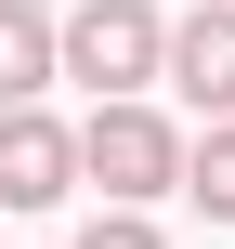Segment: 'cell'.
<instances>
[{
    "mask_svg": "<svg viewBox=\"0 0 235 249\" xmlns=\"http://www.w3.org/2000/svg\"><path fill=\"white\" fill-rule=\"evenodd\" d=\"M183 118L170 105H92L78 118V184H105V210H144L157 223V197H183Z\"/></svg>",
    "mask_w": 235,
    "mask_h": 249,
    "instance_id": "obj_1",
    "label": "cell"
},
{
    "mask_svg": "<svg viewBox=\"0 0 235 249\" xmlns=\"http://www.w3.org/2000/svg\"><path fill=\"white\" fill-rule=\"evenodd\" d=\"M52 39H65V79H78L92 105H144V92L170 79V13H157V0H78Z\"/></svg>",
    "mask_w": 235,
    "mask_h": 249,
    "instance_id": "obj_2",
    "label": "cell"
},
{
    "mask_svg": "<svg viewBox=\"0 0 235 249\" xmlns=\"http://www.w3.org/2000/svg\"><path fill=\"white\" fill-rule=\"evenodd\" d=\"M78 197V131L52 105H13L0 118V210H65Z\"/></svg>",
    "mask_w": 235,
    "mask_h": 249,
    "instance_id": "obj_3",
    "label": "cell"
},
{
    "mask_svg": "<svg viewBox=\"0 0 235 249\" xmlns=\"http://www.w3.org/2000/svg\"><path fill=\"white\" fill-rule=\"evenodd\" d=\"M170 92H183L209 131L235 118V13H222V0H196V13L170 26Z\"/></svg>",
    "mask_w": 235,
    "mask_h": 249,
    "instance_id": "obj_4",
    "label": "cell"
},
{
    "mask_svg": "<svg viewBox=\"0 0 235 249\" xmlns=\"http://www.w3.org/2000/svg\"><path fill=\"white\" fill-rule=\"evenodd\" d=\"M65 13H39V0H0V118L13 105H39L52 79H65V39H52Z\"/></svg>",
    "mask_w": 235,
    "mask_h": 249,
    "instance_id": "obj_5",
    "label": "cell"
},
{
    "mask_svg": "<svg viewBox=\"0 0 235 249\" xmlns=\"http://www.w3.org/2000/svg\"><path fill=\"white\" fill-rule=\"evenodd\" d=\"M183 197H196L209 223H235V118H222V131H196V144H183Z\"/></svg>",
    "mask_w": 235,
    "mask_h": 249,
    "instance_id": "obj_6",
    "label": "cell"
},
{
    "mask_svg": "<svg viewBox=\"0 0 235 249\" xmlns=\"http://www.w3.org/2000/svg\"><path fill=\"white\" fill-rule=\"evenodd\" d=\"M78 249H170V236H157L144 210H92V223H78Z\"/></svg>",
    "mask_w": 235,
    "mask_h": 249,
    "instance_id": "obj_7",
    "label": "cell"
},
{
    "mask_svg": "<svg viewBox=\"0 0 235 249\" xmlns=\"http://www.w3.org/2000/svg\"><path fill=\"white\" fill-rule=\"evenodd\" d=\"M222 13H235V0H222Z\"/></svg>",
    "mask_w": 235,
    "mask_h": 249,
    "instance_id": "obj_8",
    "label": "cell"
}]
</instances>
